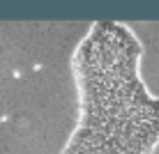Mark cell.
<instances>
[{
	"instance_id": "obj_1",
	"label": "cell",
	"mask_w": 159,
	"mask_h": 154,
	"mask_svg": "<svg viewBox=\"0 0 159 154\" xmlns=\"http://www.w3.org/2000/svg\"><path fill=\"white\" fill-rule=\"evenodd\" d=\"M113 35L83 46L81 120L62 154H150L159 140V106L136 81H129V55L120 46L113 69Z\"/></svg>"
}]
</instances>
